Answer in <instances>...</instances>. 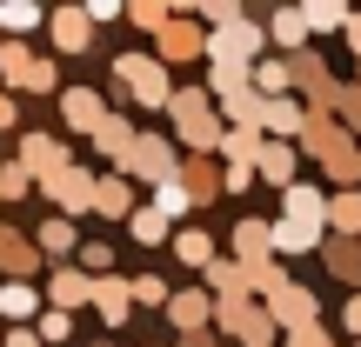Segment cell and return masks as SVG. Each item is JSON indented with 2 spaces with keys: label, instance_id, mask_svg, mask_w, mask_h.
<instances>
[{
  "label": "cell",
  "instance_id": "obj_4",
  "mask_svg": "<svg viewBox=\"0 0 361 347\" xmlns=\"http://www.w3.org/2000/svg\"><path fill=\"white\" fill-rule=\"evenodd\" d=\"M54 294L74 308V301H87V281H80V274H61V281H54Z\"/></svg>",
  "mask_w": 361,
  "mask_h": 347
},
{
  "label": "cell",
  "instance_id": "obj_6",
  "mask_svg": "<svg viewBox=\"0 0 361 347\" xmlns=\"http://www.w3.org/2000/svg\"><path fill=\"white\" fill-rule=\"evenodd\" d=\"M0 20H7V27H34L40 13H34V7H0Z\"/></svg>",
  "mask_w": 361,
  "mask_h": 347
},
{
  "label": "cell",
  "instance_id": "obj_3",
  "mask_svg": "<svg viewBox=\"0 0 361 347\" xmlns=\"http://www.w3.org/2000/svg\"><path fill=\"white\" fill-rule=\"evenodd\" d=\"M61 47H87V20H74V13H61Z\"/></svg>",
  "mask_w": 361,
  "mask_h": 347
},
{
  "label": "cell",
  "instance_id": "obj_7",
  "mask_svg": "<svg viewBox=\"0 0 361 347\" xmlns=\"http://www.w3.org/2000/svg\"><path fill=\"white\" fill-rule=\"evenodd\" d=\"M7 347H40L34 334H27V327H20V334H7Z\"/></svg>",
  "mask_w": 361,
  "mask_h": 347
},
{
  "label": "cell",
  "instance_id": "obj_1",
  "mask_svg": "<svg viewBox=\"0 0 361 347\" xmlns=\"http://www.w3.org/2000/svg\"><path fill=\"white\" fill-rule=\"evenodd\" d=\"M34 287H0V308H7V314H34Z\"/></svg>",
  "mask_w": 361,
  "mask_h": 347
},
{
  "label": "cell",
  "instance_id": "obj_5",
  "mask_svg": "<svg viewBox=\"0 0 361 347\" xmlns=\"http://www.w3.org/2000/svg\"><path fill=\"white\" fill-rule=\"evenodd\" d=\"M174 321H180V327L201 321V294H180V301H174Z\"/></svg>",
  "mask_w": 361,
  "mask_h": 347
},
{
  "label": "cell",
  "instance_id": "obj_2",
  "mask_svg": "<svg viewBox=\"0 0 361 347\" xmlns=\"http://www.w3.org/2000/svg\"><path fill=\"white\" fill-rule=\"evenodd\" d=\"M207 247H214V241L188 227V234H180V241H174V254H180V260H207Z\"/></svg>",
  "mask_w": 361,
  "mask_h": 347
}]
</instances>
